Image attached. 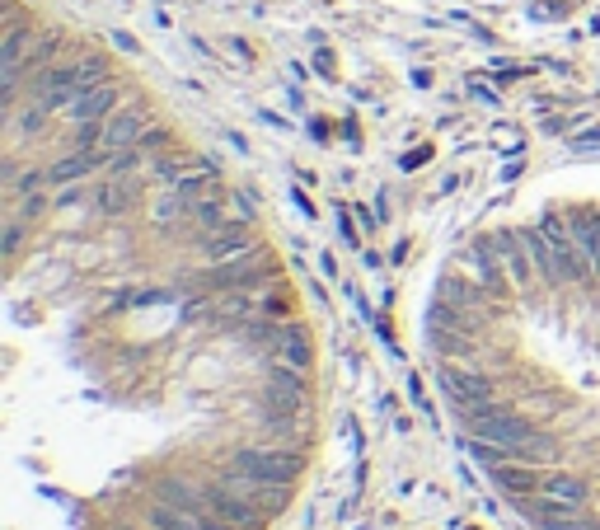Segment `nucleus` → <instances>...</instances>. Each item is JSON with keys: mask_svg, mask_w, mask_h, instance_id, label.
<instances>
[{"mask_svg": "<svg viewBox=\"0 0 600 530\" xmlns=\"http://www.w3.org/2000/svg\"><path fill=\"white\" fill-rule=\"evenodd\" d=\"M437 385H441L446 399L455 404V408H464V413H478V408H488V404H493V385H488V376H474V371H464V367H441Z\"/></svg>", "mask_w": 600, "mask_h": 530, "instance_id": "obj_4", "label": "nucleus"}, {"mask_svg": "<svg viewBox=\"0 0 600 530\" xmlns=\"http://www.w3.org/2000/svg\"><path fill=\"white\" fill-rule=\"evenodd\" d=\"M525 470H516V465H497V484H502V488H525Z\"/></svg>", "mask_w": 600, "mask_h": 530, "instance_id": "obj_7", "label": "nucleus"}, {"mask_svg": "<svg viewBox=\"0 0 600 530\" xmlns=\"http://www.w3.org/2000/svg\"><path fill=\"white\" fill-rule=\"evenodd\" d=\"M207 517L225 521V526H240V530H263L268 507H258L254 498H244L230 479H216V484H207Z\"/></svg>", "mask_w": 600, "mask_h": 530, "instance_id": "obj_3", "label": "nucleus"}, {"mask_svg": "<svg viewBox=\"0 0 600 530\" xmlns=\"http://www.w3.org/2000/svg\"><path fill=\"white\" fill-rule=\"evenodd\" d=\"M544 530H600V521L563 511V507H544Z\"/></svg>", "mask_w": 600, "mask_h": 530, "instance_id": "obj_6", "label": "nucleus"}, {"mask_svg": "<svg viewBox=\"0 0 600 530\" xmlns=\"http://www.w3.org/2000/svg\"><path fill=\"white\" fill-rule=\"evenodd\" d=\"M540 498H544V507H563V511H577L581 502H587V488H581V479H568V474H558V479H544V484H540Z\"/></svg>", "mask_w": 600, "mask_h": 530, "instance_id": "obj_5", "label": "nucleus"}, {"mask_svg": "<svg viewBox=\"0 0 600 530\" xmlns=\"http://www.w3.org/2000/svg\"><path fill=\"white\" fill-rule=\"evenodd\" d=\"M202 530H240V526H225V521H216V517H202Z\"/></svg>", "mask_w": 600, "mask_h": 530, "instance_id": "obj_8", "label": "nucleus"}, {"mask_svg": "<svg viewBox=\"0 0 600 530\" xmlns=\"http://www.w3.org/2000/svg\"><path fill=\"white\" fill-rule=\"evenodd\" d=\"M470 427H474L478 441H488V446H497V451H507V455H516V460H525V455L544 460V455H549L544 446H530V441H540L535 427H530L525 418H516V413L502 408V404H488V408L470 413Z\"/></svg>", "mask_w": 600, "mask_h": 530, "instance_id": "obj_1", "label": "nucleus"}, {"mask_svg": "<svg viewBox=\"0 0 600 530\" xmlns=\"http://www.w3.org/2000/svg\"><path fill=\"white\" fill-rule=\"evenodd\" d=\"M230 470L244 479H258V484H291L300 474V455L296 451H277V446H244L230 460Z\"/></svg>", "mask_w": 600, "mask_h": 530, "instance_id": "obj_2", "label": "nucleus"}]
</instances>
